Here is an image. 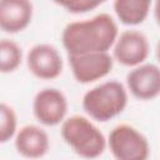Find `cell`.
I'll return each mask as SVG.
<instances>
[{"label": "cell", "mask_w": 160, "mask_h": 160, "mask_svg": "<svg viewBox=\"0 0 160 160\" xmlns=\"http://www.w3.org/2000/svg\"><path fill=\"white\" fill-rule=\"evenodd\" d=\"M70 70L79 84H91L108 76L114 68V59L109 52H94L68 56Z\"/></svg>", "instance_id": "obj_7"}, {"label": "cell", "mask_w": 160, "mask_h": 160, "mask_svg": "<svg viewBox=\"0 0 160 160\" xmlns=\"http://www.w3.org/2000/svg\"><path fill=\"white\" fill-rule=\"evenodd\" d=\"M111 49L112 59L128 68L144 64L150 54V44L146 35L135 29L119 32Z\"/></svg>", "instance_id": "obj_5"}, {"label": "cell", "mask_w": 160, "mask_h": 160, "mask_svg": "<svg viewBox=\"0 0 160 160\" xmlns=\"http://www.w3.org/2000/svg\"><path fill=\"white\" fill-rule=\"evenodd\" d=\"M129 101L125 85L118 80L104 81L88 90L81 100L84 111L90 119L106 122L120 115Z\"/></svg>", "instance_id": "obj_3"}, {"label": "cell", "mask_w": 160, "mask_h": 160, "mask_svg": "<svg viewBox=\"0 0 160 160\" xmlns=\"http://www.w3.org/2000/svg\"><path fill=\"white\" fill-rule=\"evenodd\" d=\"M119 35L110 14L100 12L90 19L69 22L61 32V42L69 55L109 52Z\"/></svg>", "instance_id": "obj_1"}, {"label": "cell", "mask_w": 160, "mask_h": 160, "mask_svg": "<svg viewBox=\"0 0 160 160\" xmlns=\"http://www.w3.org/2000/svg\"><path fill=\"white\" fill-rule=\"evenodd\" d=\"M126 90L135 99L154 100L160 94V69L156 64L144 62L126 74Z\"/></svg>", "instance_id": "obj_9"}, {"label": "cell", "mask_w": 160, "mask_h": 160, "mask_svg": "<svg viewBox=\"0 0 160 160\" xmlns=\"http://www.w3.org/2000/svg\"><path fill=\"white\" fill-rule=\"evenodd\" d=\"M18 131V116L15 110L0 101V144L11 140Z\"/></svg>", "instance_id": "obj_14"}, {"label": "cell", "mask_w": 160, "mask_h": 160, "mask_svg": "<svg viewBox=\"0 0 160 160\" xmlns=\"http://www.w3.org/2000/svg\"><path fill=\"white\" fill-rule=\"evenodd\" d=\"M34 14V6L28 0H0V30L18 34L25 30Z\"/></svg>", "instance_id": "obj_11"}, {"label": "cell", "mask_w": 160, "mask_h": 160, "mask_svg": "<svg viewBox=\"0 0 160 160\" xmlns=\"http://www.w3.org/2000/svg\"><path fill=\"white\" fill-rule=\"evenodd\" d=\"M22 61L21 46L10 39H0V74L14 72Z\"/></svg>", "instance_id": "obj_13"}, {"label": "cell", "mask_w": 160, "mask_h": 160, "mask_svg": "<svg viewBox=\"0 0 160 160\" xmlns=\"http://www.w3.org/2000/svg\"><path fill=\"white\" fill-rule=\"evenodd\" d=\"M29 71L40 80H54L61 75L64 62L56 46L40 42L30 48L26 55Z\"/></svg>", "instance_id": "obj_8"}, {"label": "cell", "mask_w": 160, "mask_h": 160, "mask_svg": "<svg viewBox=\"0 0 160 160\" xmlns=\"http://www.w3.org/2000/svg\"><path fill=\"white\" fill-rule=\"evenodd\" d=\"M60 134L65 144L80 158L94 160L106 149V138L102 131L86 116L72 115L61 122Z\"/></svg>", "instance_id": "obj_2"}, {"label": "cell", "mask_w": 160, "mask_h": 160, "mask_svg": "<svg viewBox=\"0 0 160 160\" xmlns=\"http://www.w3.org/2000/svg\"><path fill=\"white\" fill-rule=\"evenodd\" d=\"M56 4L61 8H64L68 12L85 14V12L92 11L96 8H99L102 4V1H96V0H68V1H58Z\"/></svg>", "instance_id": "obj_15"}, {"label": "cell", "mask_w": 160, "mask_h": 160, "mask_svg": "<svg viewBox=\"0 0 160 160\" xmlns=\"http://www.w3.org/2000/svg\"><path fill=\"white\" fill-rule=\"evenodd\" d=\"M118 20L128 26L142 24L149 16L151 1L149 0H115L112 4Z\"/></svg>", "instance_id": "obj_12"}, {"label": "cell", "mask_w": 160, "mask_h": 160, "mask_svg": "<svg viewBox=\"0 0 160 160\" xmlns=\"http://www.w3.org/2000/svg\"><path fill=\"white\" fill-rule=\"evenodd\" d=\"M106 148L115 160H148L150 155L146 136L129 124H119L112 128L106 139Z\"/></svg>", "instance_id": "obj_4"}, {"label": "cell", "mask_w": 160, "mask_h": 160, "mask_svg": "<svg viewBox=\"0 0 160 160\" xmlns=\"http://www.w3.org/2000/svg\"><path fill=\"white\" fill-rule=\"evenodd\" d=\"M14 145L19 155L35 160L45 156L50 149L48 132L39 125L29 124L18 129L14 136Z\"/></svg>", "instance_id": "obj_10"}, {"label": "cell", "mask_w": 160, "mask_h": 160, "mask_svg": "<svg viewBox=\"0 0 160 160\" xmlns=\"http://www.w3.org/2000/svg\"><path fill=\"white\" fill-rule=\"evenodd\" d=\"M69 102L65 94L56 88H44L32 100L35 119L45 126H55L66 119Z\"/></svg>", "instance_id": "obj_6"}]
</instances>
